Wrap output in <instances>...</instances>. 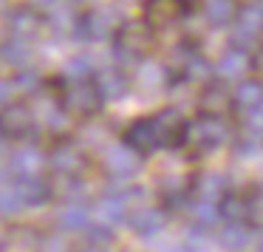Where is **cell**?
<instances>
[{
  "label": "cell",
  "mask_w": 263,
  "mask_h": 252,
  "mask_svg": "<svg viewBox=\"0 0 263 252\" xmlns=\"http://www.w3.org/2000/svg\"><path fill=\"white\" fill-rule=\"evenodd\" d=\"M105 97L99 94L97 82L91 80H77L65 82V88L60 91V111L71 119H93L102 111Z\"/></svg>",
  "instance_id": "obj_1"
},
{
  "label": "cell",
  "mask_w": 263,
  "mask_h": 252,
  "mask_svg": "<svg viewBox=\"0 0 263 252\" xmlns=\"http://www.w3.org/2000/svg\"><path fill=\"white\" fill-rule=\"evenodd\" d=\"M114 48L122 60L139 63L153 51V29L144 20H127L114 29Z\"/></svg>",
  "instance_id": "obj_2"
},
{
  "label": "cell",
  "mask_w": 263,
  "mask_h": 252,
  "mask_svg": "<svg viewBox=\"0 0 263 252\" xmlns=\"http://www.w3.org/2000/svg\"><path fill=\"white\" fill-rule=\"evenodd\" d=\"M229 142V128L218 114H201L198 119L187 122V145L198 150H215Z\"/></svg>",
  "instance_id": "obj_3"
},
{
  "label": "cell",
  "mask_w": 263,
  "mask_h": 252,
  "mask_svg": "<svg viewBox=\"0 0 263 252\" xmlns=\"http://www.w3.org/2000/svg\"><path fill=\"white\" fill-rule=\"evenodd\" d=\"M37 131V116L26 102H9L0 108V139H12V142H26Z\"/></svg>",
  "instance_id": "obj_4"
},
{
  "label": "cell",
  "mask_w": 263,
  "mask_h": 252,
  "mask_svg": "<svg viewBox=\"0 0 263 252\" xmlns=\"http://www.w3.org/2000/svg\"><path fill=\"white\" fill-rule=\"evenodd\" d=\"M48 167L63 178H80L88 170V153L74 139H60L48 153Z\"/></svg>",
  "instance_id": "obj_5"
},
{
  "label": "cell",
  "mask_w": 263,
  "mask_h": 252,
  "mask_svg": "<svg viewBox=\"0 0 263 252\" xmlns=\"http://www.w3.org/2000/svg\"><path fill=\"white\" fill-rule=\"evenodd\" d=\"M122 142L139 156L156 153L159 148H164V139H161L156 116H139L136 122H130V125L125 128V133H122Z\"/></svg>",
  "instance_id": "obj_6"
},
{
  "label": "cell",
  "mask_w": 263,
  "mask_h": 252,
  "mask_svg": "<svg viewBox=\"0 0 263 252\" xmlns=\"http://www.w3.org/2000/svg\"><path fill=\"white\" fill-rule=\"evenodd\" d=\"M144 23L150 29H170V26L181 23L190 12V3L187 0H144Z\"/></svg>",
  "instance_id": "obj_7"
},
{
  "label": "cell",
  "mask_w": 263,
  "mask_h": 252,
  "mask_svg": "<svg viewBox=\"0 0 263 252\" xmlns=\"http://www.w3.org/2000/svg\"><path fill=\"white\" fill-rule=\"evenodd\" d=\"M43 23V12L31 3H23V6H14L12 12L6 14V29H9V37H17V40H31L34 34H40Z\"/></svg>",
  "instance_id": "obj_8"
},
{
  "label": "cell",
  "mask_w": 263,
  "mask_h": 252,
  "mask_svg": "<svg viewBox=\"0 0 263 252\" xmlns=\"http://www.w3.org/2000/svg\"><path fill=\"white\" fill-rule=\"evenodd\" d=\"M139 159H142V156L133 153V150L122 142V145H116V148L105 150L102 165H105V173H108V176L119 178V182H127V178H133L139 170H142V161Z\"/></svg>",
  "instance_id": "obj_9"
},
{
  "label": "cell",
  "mask_w": 263,
  "mask_h": 252,
  "mask_svg": "<svg viewBox=\"0 0 263 252\" xmlns=\"http://www.w3.org/2000/svg\"><path fill=\"white\" fill-rule=\"evenodd\" d=\"M235 26H238V37H235L232 48H243V43L260 40V34H263V0L243 3Z\"/></svg>",
  "instance_id": "obj_10"
},
{
  "label": "cell",
  "mask_w": 263,
  "mask_h": 252,
  "mask_svg": "<svg viewBox=\"0 0 263 252\" xmlns=\"http://www.w3.org/2000/svg\"><path fill=\"white\" fill-rule=\"evenodd\" d=\"M127 227L139 235V238H153L167 227V210L164 207H136L127 215Z\"/></svg>",
  "instance_id": "obj_11"
},
{
  "label": "cell",
  "mask_w": 263,
  "mask_h": 252,
  "mask_svg": "<svg viewBox=\"0 0 263 252\" xmlns=\"http://www.w3.org/2000/svg\"><path fill=\"white\" fill-rule=\"evenodd\" d=\"M232 111L240 116L263 111V82L260 80H240L232 91Z\"/></svg>",
  "instance_id": "obj_12"
},
{
  "label": "cell",
  "mask_w": 263,
  "mask_h": 252,
  "mask_svg": "<svg viewBox=\"0 0 263 252\" xmlns=\"http://www.w3.org/2000/svg\"><path fill=\"white\" fill-rule=\"evenodd\" d=\"M240 0H201V12H204L206 23L215 29H227V26L238 23L240 14Z\"/></svg>",
  "instance_id": "obj_13"
},
{
  "label": "cell",
  "mask_w": 263,
  "mask_h": 252,
  "mask_svg": "<svg viewBox=\"0 0 263 252\" xmlns=\"http://www.w3.org/2000/svg\"><path fill=\"white\" fill-rule=\"evenodd\" d=\"M159 122L161 139H164V148H178V145H187V119L178 114L176 108H164L156 114Z\"/></svg>",
  "instance_id": "obj_14"
},
{
  "label": "cell",
  "mask_w": 263,
  "mask_h": 252,
  "mask_svg": "<svg viewBox=\"0 0 263 252\" xmlns=\"http://www.w3.org/2000/svg\"><path fill=\"white\" fill-rule=\"evenodd\" d=\"M97 215H99V221L108 224V227L127 221V215H130V193L125 190V193L102 195V201L97 204Z\"/></svg>",
  "instance_id": "obj_15"
},
{
  "label": "cell",
  "mask_w": 263,
  "mask_h": 252,
  "mask_svg": "<svg viewBox=\"0 0 263 252\" xmlns=\"http://www.w3.org/2000/svg\"><path fill=\"white\" fill-rule=\"evenodd\" d=\"M48 165V159L34 148H20L12 153L9 161V170L14 178H29V176H43V167Z\"/></svg>",
  "instance_id": "obj_16"
},
{
  "label": "cell",
  "mask_w": 263,
  "mask_h": 252,
  "mask_svg": "<svg viewBox=\"0 0 263 252\" xmlns=\"http://www.w3.org/2000/svg\"><path fill=\"white\" fill-rule=\"evenodd\" d=\"M12 184L17 187V193H20V199H23L26 207H43V204H48V201H51V195H54L51 184H48L43 176L14 178Z\"/></svg>",
  "instance_id": "obj_17"
},
{
  "label": "cell",
  "mask_w": 263,
  "mask_h": 252,
  "mask_svg": "<svg viewBox=\"0 0 263 252\" xmlns=\"http://www.w3.org/2000/svg\"><path fill=\"white\" fill-rule=\"evenodd\" d=\"M77 34L82 37V40H102V37H108L110 31V23H108V14L102 12V9H88V12L77 14Z\"/></svg>",
  "instance_id": "obj_18"
},
{
  "label": "cell",
  "mask_w": 263,
  "mask_h": 252,
  "mask_svg": "<svg viewBox=\"0 0 263 252\" xmlns=\"http://www.w3.org/2000/svg\"><path fill=\"white\" fill-rule=\"evenodd\" d=\"M93 82H97L99 94L105 97V102H110V99H122L127 94V74L122 68H99V71H93Z\"/></svg>",
  "instance_id": "obj_19"
},
{
  "label": "cell",
  "mask_w": 263,
  "mask_h": 252,
  "mask_svg": "<svg viewBox=\"0 0 263 252\" xmlns=\"http://www.w3.org/2000/svg\"><path fill=\"white\" fill-rule=\"evenodd\" d=\"M195 178H170L164 182V187L159 190V199L164 210H176V207H187L193 201V184Z\"/></svg>",
  "instance_id": "obj_20"
},
{
  "label": "cell",
  "mask_w": 263,
  "mask_h": 252,
  "mask_svg": "<svg viewBox=\"0 0 263 252\" xmlns=\"http://www.w3.org/2000/svg\"><path fill=\"white\" fill-rule=\"evenodd\" d=\"M252 68V60L246 57L243 48H229L215 65L218 80H243V74Z\"/></svg>",
  "instance_id": "obj_21"
},
{
  "label": "cell",
  "mask_w": 263,
  "mask_h": 252,
  "mask_svg": "<svg viewBox=\"0 0 263 252\" xmlns=\"http://www.w3.org/2000/svg\"><path fill=\"white\" fill-rule=\"evenodd\" d=\"M227 190H229L227 187V178H223L221 173H201V176L193 182V199L218 204Z\"/></svg>",
  "instance_id": "obj_22"
},
{
  "label": "cell",
  "mask_w": 263,
  "mask_h": 252,
  "mask_svg": "<svg viewBox=\"0 0 263 252\" xmlns=\"http://www.w3.org/2000/svg\"><path fill=\"white\" fill-rule=\"evenodd\" d=\"M40 238L31 227H9L0 252H40Z\"/></svg>",
  "instance_id": "obj_23"
},
{
  "label": "cell",
  "mask_w": 263,
  "mask_h": 252,
  "mask_svg": "<svg viewBox=\"0 0 263 252\" xmlns=\"http://www.w3.org/2000/svg\"><path fill=\"white\" fill-rule=\"evenodd\" d=\"M218 215L223 224H246V195L238 190H227L218 201Z\"/></svg>",
  "instance_id": "obj_24"
},
{
  "label": "cell",
  "mask_w": 263,
  "mask_h": 252,
  "mask_svg": "<svg viewBox=\"0 0 263 252\" xmlns=\"http://www.w3.org/2000/svg\"><path fill=\"white\" fill-rule=\"evenodd\" d=\"M218 244L227 252H243L252 244V227L249 224H223L218 232Z\"/></svg>",
  "instance_id": "obj_25"
},
{
  "label": "cell",
  "mask_w": 263,
  "mask_h": 252,
  "mask_svg": "<svg viewBox=\"0 0 263 252\" xmlns=\"http://www.w3.org/2000/svg\"><path fill=\"white\" fill-rule=\"evenodd\" d=\"M63 232H85L91 227V210L85 204H68L57 218Z\"/></svg>",
  "instance_id": "obj_26"
},
{
  "label": "cell",
  "mask_w": 263,
  "mask_h": 252,
  "mask_svg": "<svg viewBox=\"0 0 263 252\" xmlns=\"http://www.w3.org/2000/svg\"><path fill=\"white\" fill-rule=\"evenodd\" d=\"M0 57L3 63L14 65V68H23L31 57V48H29V40H17V37H9L6 43H0Z\"/></svg>",
  "instance_id": "obj_27"
},
{
  "label": "cell",
  "mask_w": 263,
  "mask_h": 252,
  "mask_svg": "<svg viewBox=\"0 0 263 252\" xmlns=\"http://www.w3.org/2000/svg\"><path fill=\"white\" fill-rule=\"evenodd\" d=\"M201 108H204V114L221 116V108H232V94L223 91V85L212 82V85H206L204 94H201Z\"/></svg>",
  "instance_id": "obj_28"
},
{
  "label": "cell",
  "mask_w": 263,
  "mask_h": 252,
  "mask_svg": "<svg viewBox=\"0 0 263 252\" xmlns=\"http://www.w3.org/2000/svg\"><path fill=\"white\" fill-rule=\"evenodd\" d=\"M246 224L252 229H263V182L246 193Z\"/></svg>",
  "instance_id": "obj_29"
},
{
  "label": "cell",
  "mask_w": 263,
  "mask_h": 252,
  "mask_svg": "<svg viewBox=\"0 0 263 252\" xmlns=\"http://www.w3.org/2000/svg\"><path fill=\"white\" fill-rule=\"evenodd\" d=\"M20 210H26L23 199H20L17 187L14 184H6V187H0V215H17Z\"/></svg>",
  "instance_id": "obj_30"
},
{
  "label": "cell",
  "mask_w": 263,
  "mask_h": 252,
  "mask_svg": "<svg viewBox=\"0 0 263 252\" xmlns=\"http://www.w3.org/2000/svg\"><path fill=\"white\" fill-rule=\"evenodd\" d=\"M85 238H88V244H91V249H108V244L114 241V229L99 221V224H91V227L85 229Z\"/></svg>",
  "instance_id": "obj_31"
},
{
  "label": "cell",
  "mask_w": 263,
  "mask_h": 252,
  "mask_svg": "<svg viewBox=\"0 0 263 252\" xmlns=\"http://www.w3.org/2000/svg\"><path fill=\"white\" fill-rule=\"evenodd\" d=\"M93 68L85 57H74L65 63V82H77V80H91Z\"/></svg>",
  "instance_id": "obj_32"
},
{
  "label": "cell",
  "mask_w": 263,
  "mask_h": 252,
  "mask_svg": "<svg viewBox=\"0 0 263 252\" xmlns=\"http://www.w3.org/2000/svg\"><path fill=\"white\" fill-rule=\"evenodd\" d=\"M40 252H71V241L63 229L57 232H48L40 238Z\"/></svg>",
  "instance_id": "obj_33"
},
{
  "label": "cell",
  "mask_w": 263,
  "mask_h": 252,
  "mask_svg": "<svg viewBox=\"0 0 263 252\" xmlns=\"http://www.w3.org/2000/svg\"><path fill=\"white\" fill-rule=\"evenodd\" d=\"M12 94H14V80H0V108H6L12 102Z\"/></svg>",
  "instance_id": "obj_34"
},
{
  "label": "cell",
  "mask_w": 263,
  "mask_h": 252,
  "mask_svg": "<svg viewBox=\"0 0 263 252\" xmlns=\"http://www.w3.org/2000/svg\"><path fill=\"white\" fill-rule=\"evenodd\" d=\"M31 6H37L43 12V9H60V0H31Z\"/></svg>",
  "instance_id": "obj_35"
},
{
  "label": "cell",
  "mask_w": 263,
  "mask_h": 252,
  "mask_svg": "<svg viewBox=\"0 0 263 252\" xmlns=\"http://www.w3.org/2000/svg\"><path fill=\"white\" fill-rule=\"evenodd\" d=\"M6 232H9V227H3V224H0V246H3V241H6Z\"/></svg>",
  "instance_id": "obj_36"
},
{
  "label": "cell",
  "mask_w": 263,
  "mask_h": 252,
  "mask_svg": "<svg viewBox=\"0 0 263 252\" xmlns=\"http://www.w3.org/2000/svg\"><path fill=\"white\" fill-rule=\"evenodd\" d=\"M0 159H3V139H0Z\"/></svg>",
  "instance_id": "obj_37"
},
{
  "label": "cell",
  "mask_w": 263,
  "mask_h": 252,
  "mask_svg": "<svg viewBox=\"0 0 263 252\" xmlns=\"http://www.w3.org/2000/svg\"><path fill=\"white\" fill-rule=\"evenodd\" d=\"M74 3H93V0H74Z\"/></svg>",
  "instance_id": "obj_38"
},
{
  "label": "cell",
  "mask_w": 263,
  "mask_h": 252,
  "mask_svg": "<svg viewBox=\"0 0 263 252\" xmlns=\"http://www.w3.org/2000/svg\"><path fill=\"white\" fill-rule=\"evenodd\" d=\"M260 252H263V241H260Z\"/></svg>",
  "instance_id": "obj_39"
},
{
  "label": "cell",
  "mask_w": 263,
  "mask_h": 252,
  "mask_svg": "<svg viewBox=\"0 0 263 252\" xmlns=\"http://www.w3.org/2000/svg\"><path fill=\"white\" fill-rule=\"evenodd\" d=\"M260 43H263V34H260Z\"/></svg>",
  "instance_id": "obj_40"
},
{
  "label": "cell",
  "mask_w": 263,
  "mask_h": 252,
  "mask_svg": "<svg viewBox=\"0 0 263 252\" xmlns=\"http://www.w3.org/2000/svg\"><path fill=\"white\" fill-rule=\"evenodd\" d=\"M0 6H3V0H0Z\"/></svg>",
  "instance_id": "obj_41"
}]
</instances>
